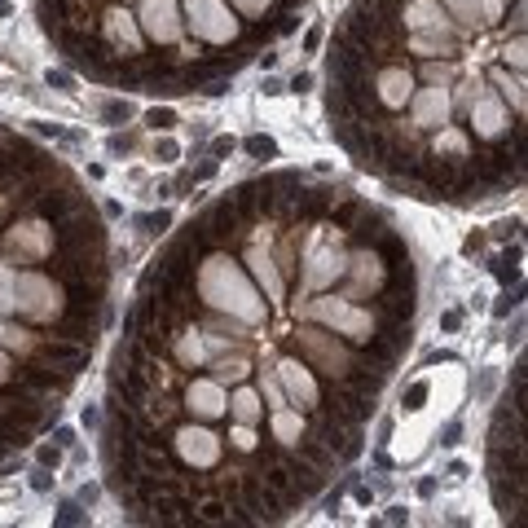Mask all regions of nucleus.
<instances>
[{
    "mask_svg": "<svg viewBox=\"0 0 528 528\" xmlns=\"http://www.w3.org/2000/svg\"><path fill=\"white\" fill-rule=\"evenodd\" d=\"M423 317L383 198L273 167L150 256L106 361L102 475L133 524H286L361 458Z\"/></svg>",
    "mask_w": 528,
    "mask_h": 528,
    "instance_id": "nucleus-1",
    "label": "nucleus"
},
{
    "mask_svg": "<svg viewBox=\"0 0 528 528\" xmlns=\"http://www.w3.org/2000/svg\"><path fill=\"white\" fill-rule=\"evenodd\" d=\"M528 0H348L326 58L331 137L432 207L524 185Z\"/></svg>",
    "mask_w": 528,
    "mask_h": 528,
    "instance_id": "nucleus-2",
    "label": "nucleus"
},
{
    "mask_svg": "<svg viewBox=\"0 0 528 528\" xmlns=\"http://www.w3.org/2000/svg\"><path fill=\"white\" fill-rule=\"evenodd\" d=\"M110 317L115 251L93 190L0 123V467L58 423Z\"/></svg>",
    "mask_w": 528,
    "mask_h": 528,
    "instance_id": "nucleus-3",
    "label": "nucleus"
},
{
    "mask_svg": "<svg viewBox=\"0 0 528 528\" xmlns=\"http://www.w3.org/2000/svg\"><path fill=\"white\" fill-rule=\"evenodd\" d=\"M313 0H31L53 53L88 84L185 97L286 40Z\"/></svg>",
    "mask_w": 528,
    "mask_h": 528,
    "instance_id": "nucleus-4",
    "label": "nucleus"
}]
</instances>
